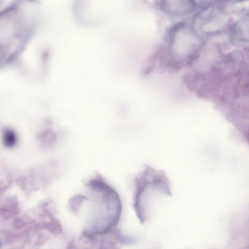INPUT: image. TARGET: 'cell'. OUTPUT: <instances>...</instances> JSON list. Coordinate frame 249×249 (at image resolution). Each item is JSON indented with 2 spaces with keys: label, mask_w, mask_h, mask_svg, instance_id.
Listing matches in <instances>:
<instances>
[{
  "label": "cell",
  "mask_w": 249,
  "mask_h": 249,
  "mask_svg": "<svg viewBox=\"0 0 249 249\" xmlns=\"http://www.w3.org/2000/svg\"><path fill=\"white\" fill-rule=\"evenodd\" d=\"M91 208L84 230L89 235L103 234L119 220L122 202L117 192L102 178L91 181Z\"/></svg>",
  "instance_id": "obj_1"
},
{
  "label": "cell",
  "mask_w": 249,
  "mask_h": 249,
  "mask_svg": "<svg viewBox=\"0 0 249 249\" xmlns=\"http://www.w3.org/2000/svg\"><path fill=\"white\" fill-rule=\"evenodd\" d=\"M198 39L192 27L184 22L174 25L167 33L165 40V61L171 67L187 66L196 58Z\"/></svg>",
  "instance_id": "obj_2"
},
{
  "label": "cell",
  "mask_w": 249,
  "mask_h": 249,
  "mask_svg": "<svg viewBox=\"0 0 249 249\" xmlns=\"http://www.w3.org/2000/svg\"><path fill=\"white\" fill-rule=\"evenodd\" d=\"M134 206L140 213L157 197L171 196V183L164 171L146 165L134 179Z\"/></svg>",
  "instance_id": "obj_3"
},
{
  "label": "cell",
  "mask_w": 249,
  "mask_h": 249,
  "mask_svg": "<svg viewBox=\"0 0 249 249\" xmlns=\"http://www.w3.org/2000/svg\"><path fill=\"white\" fill-rule=\"evenodd\" d=\"M160 9L169 15L175 17L187 16L192 13L196 7L192 0H163L159 3Z\"/></svg>",
  "instance_id": "obj_4"
},
{
  "label": "cell",
  "mask_w": 249,
  "mask_h": 249,
  "mask_svg": "<svg viewBox=\"0 0 249 249\" xmlns=\"http://www.w3.org/2000/svg\"><path fill=\"white\" fill-rule=\"evenodd\" d=\"M17 141V135L14 130L7 128L4 131L3 142L6 147H13L16 144Z\"/></svg>",
  "instance_id": "obj_5"
}]
</instances>
